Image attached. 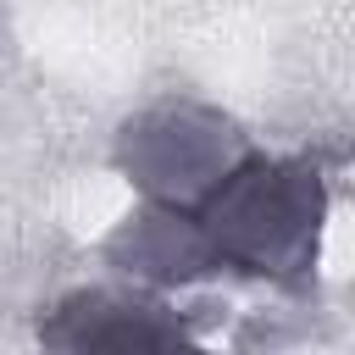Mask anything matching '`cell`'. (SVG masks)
I'll return each mask as SVG.
<instances>
[{
  "instance_id": "cell-1",
  "label": "cell",
  "mask_w": 355,
  "mask_h": 355,
  "mask_svg": "<svg viewBox=\"0 0 355 355\" xmlns=\"http://www.w3.org/2000/svg\"><path fill=\"white\" fill-rule=\"evenodd\" d=\"M211 272H244L283 288H300L316 272L327 178L311 155H261L250 150L200 205H194Z\"/></svg>"
},
{
  "instance_id": "cell-2",
  "label": "cell",
  "mask_w": 355,
  "mask_h": 355,
  "mask_svg": "<svg viewBox=\"0 0 355 355\" xmlns=\"http://www.w3.org/2000/svg\"><path fill=\"white\" fill-rule=\"evenodd\" d=\"M250 133L205 100H155L144 111H133L116 128L111 161L116 172L150 200V205H172V211H194L244 155H250Z\"/></svg>"
},
{
  "instance_id": "cell-3",
  "label": "cell",
  "mask_w": 355,
  "mask_h": 355,
  "mask_svg": "<svg viewBox=\"0 0 355 355\" xmlns=\"http://www.w3.org/2000/svg\"><path fill=\"white\" fill-rule=\"evenodd\" d=\"M39 338L50 349H178L194 333L155 294L78 288L39 322Z\"/></svg>"
},
{
  "instance_id": "cell-4",
  "label": "cell",
  "mask_w": 355,
  "mask_h": 355,
  "mask_svg": "<svg viewBox=\"0 0 355 355\" xmlns=\"http://www.w3.org/2000/svg\"><path fill=\"white\" fill-rule=\"evenodd\" d=\"M100 255L150 288H178V283H194L211 272L194 211H172V205H144L128 222H116V233L100 244Z\"/></svg>"
}]
</instances>
